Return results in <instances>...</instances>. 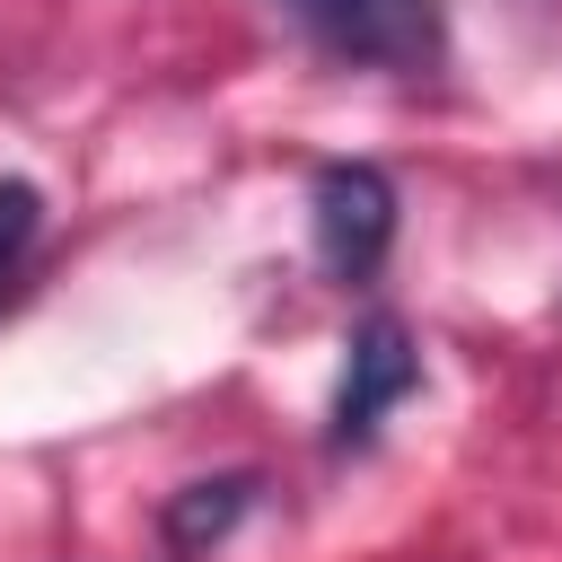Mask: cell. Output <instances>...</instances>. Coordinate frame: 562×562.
<instances>
[{
	"instance_id": "obj_2",
	"label": "cell",
	"mask_w": 562,
	"mask_h": 562,
	"mask_svg": "<svg viewBox=\"0 0 562 562\" xmlns=\"http://www.w3.org/2000/svg\"><path fill=\"white\" fill-rule=\"evenodd\" d=\"M307 211H316V255H325L334 281H369L386 263V246H395V184L378 167H360V158L316 167Z\"/></svg>"
},
{
	"instance_id": "obj_3",
	"label": "cell",
	"mask_w": 562,
	"mask_h": 562,
	"mask_svg": "<svg viewBox=\"0 0 562 562\" xmlns=\"http://www.w3.org/2000/svg\"><path fill=\"white\" fill-rule=\"evenodd\" d=\"M413 386H422V351H413V334H404L395 316H369V325L351 334V360H342L325 439H334V448H360V439L386 422V404H404Z\"/></svg>"
},
{
	"instance_id": "obj_4",
	"label": "cell",
	"mask_w": 562,
	"mask_h": 562,
	"mask_svg": "<svg viewBox=\"0 0 562 562\" xmlns=\"http://www.w3.org/2000/svg\"><path fill=\"white\" fill-rule=\"evenodd\" d=\"M246 501H255V474H211V483H184L176 501H167V553H202V544H220L237 518H246Z\"/></svg>"
},
{
	"instance_id": "obj_5",
	"label": "cell",
	"mask_w": 562,
	"mask_h": 562,
	"mask_svg": "<svg viewBox=\"0 0 562 562\" xmlns=\"http://www.w3.org/2000/svg\"><path fill=\"white\" fill-rule=\"evenodd\" d=\"M35 211H44V202H35V184H18V176H9V184H0V290H9V263L26 255V237H35Z\"/></svg>"
},
{
	"instance_id": "obj_1",
	"label": "cell",
	"mask_w": 562,
	"mask_h": 562,
	"mask_svg": "<svg viewBox=\"0 0 562 562\" xmlns=\"http://www.w3.org/2000/svg\"><path fill=\"white\" fill-rule=\"evenodd\" d=\"M334 61H360V70H430L448 26H439V0H281Z\"/></svg>"
}]
</instances>
